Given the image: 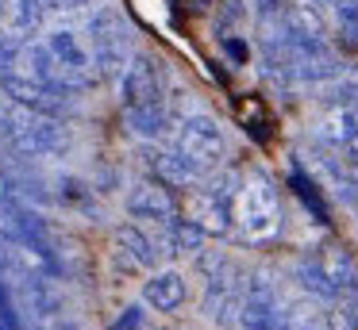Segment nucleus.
<instances>
[{
  "mask_svg": "<svg viewBox=\"0 0 358 330\" xmlns=\"http://www.w3.org/2000/svg\"><path fill=\"white\" fill-rule=\"evenodd\" d=\"M85 43H89V54H93V66L101 73V81H116L124 77L127 61L135 58V31L131 23L124 20V12L112 4L96 8L85 23Z\"/></svg>",
  "mask_w": 358,
  "mask_h": 330,
  "instance_id": "3",
  "label": "nucleus"
},
{
  "mask_svg": "<svg viewBox=\"0 0 358 330\" xmlns=\"http://www.w3.org/2000/svg\"><path fill=\"white\" fill-rule=\"evenodd\" d=\"M204 242H208V234L193 219H185V215L166 223V253H189V257H196L204 250Z\"/></svg>",
  "mask_w": 358,
  "mask_h": 330,
  "instance_id": "16",
  "label": "nucleus"
},
{
  "mask_svg": "<svg viewBox=\"0 0 358 330\" xmlns=\"http://www.w3.org/2000/svg\"><path fill=\"white\" fill-rule=\"evenodd\" d=\"M20 43H24V38H12V35H4V31H0V69L12 61V54H16Z\"/></svg>",
  "mask_w": 358,
  "mask_h": 330,
  "instance_id": "23",
  "label": "nucleus"
},
{
  "mask_svg": "<svg viewBox=\"0 0 358 330\" xmlns=\"http://www.w3.org/2000/svg\"><path fill=\"white\" fill-rule=\"evenodd\" d=\"M120 104H124V112L170 104V73H166L162 58L139 50L127 61L124 77H120Z\"/></svg>",
  "mask_w": 358,
  "mask_h": 330,
  "instance_id": "4",
  "label": "nucleus"
},
{
  "mask_svg": "<svg viewBox=\"0 0 358 330\" xmlns=\"http://www.w3.org/2000/svg\"><path fill=\"white\" fill-rule=\"evenodd\" d=\"M143 299H147L155 311L173 315L189 299V284H185V276H181L178 269H162V273H155L147 284H143Z\"/></svg>",
  "mask_w": 358,
  "mask_h": 330,
  "instance_id": "14",
  "label": "nucleus"
},
{
  "mask_svg": "<svg viewBox=\"0 0 358 330\" xmlns=\"http://www.w3.org/2000/svg\"><path fill=\"white\" fill-rule=\"evenodd\" d=\"M293 184H296V196L312 207V215H316L320 223H327V207H324V200H320V192H316V181H304L301 173H293Z\"/></svg>",
  "mask_w": 358,
  "mask_h": 330,
  "instance_id": "19",
  "label": "nucleus"
},
{
  "mask_svg": "<svg viewBox=\"0 0 358 330\" xmlns=\"http://www.w3.org/2000/svg\"><path fill=\"white\" fill-rule=\"evenodd\" d=\"M285 330H331V311L320 296H296L285 303Z\"/></svg>",
  "mask_w": 358,
  "mask_h": 330,
  "instance_id": "15",
  "label": "nucleus"
},
{
  "mask_svg": "<svg viewBox=\"0 0 358 330\" xmlns=\"http://www.w3.org/2000/svg\"><path fill=\"white\" fill-rule=\"evenodd\" d=\"M296 280H301V288L308 292V296H320V299H335L339 303V292H335V284L324 276V269H320V261L312 257H301L296 261Z\"/></svg>",
  "mask_w": 358,
  "mask_h": 330,
  "instance_id": "18",
  "label": "nucleus"
},
{
  "mask_svg": "<svg viewBox=\"0 0 358 330\" xmlns=\"http://www.w3.org/2000/svg\"><path fill=\"white\" fill-rule=\"evenodd\" d=\"M70 142V127L58 115L35 112V107L16 104V100L0 112V146L12 158H62Z\"/></svg>",
  "mask_w": 358,
  "mask_h": 330,
  "instance_id": "1",
  "label": "nucleus"
},
{
  "mask_svg": "<svg viewBox=\"0 0 358 330\" xmlns=\"http://www.w3.org/2000/svg\"><path fill=\"white\" fill-rule=\"evenodd\" d=\"M243 284H247V280H235V284H204V299H201L204 319H212L216 327H224V330H235V327H239Z\"/></svg>",
  "mask_w": 358,
  "mask_h": 330,
  "instance_id": "12",
  "label": "nucleus"
},
{
  "mask_svg": "<svg viewBox=\"0 0 358 330\" xmlns=\"http://www.w3.org/2000/svg\"><path fill=\"white\" fill-rule=\"evenodd\" d=\"M43 43H47L50 58H55V81L58 84H66V89H73V92H85L101 81V73H96V66H93V54H89V43L78 31H66V27L47 31Z\"/></svg>",
  "mask_w": 358,
  "mask_h": 330,
  "instance_id": "6",
  "label": "nucleus"
},
{
  "mask_svg": "<svg viewBox=\"0 0 358 330\" xmlns=\"http://www.w3.org/2000/svg\"><path fill=\"white\" fill-rule=\"evenodd\" d=\"M231 215H235L239 238H247V242H270V238H278L281 200H278L273 181L262 173V169L243 173V184H239V196H235V204H231Z\"/></svg>",
  "mask_w": 358,
  "mask_h": 330,
  "instance_id": "2",
  "label": "nucleus"
},
{
  "mask_svg": "<svg viewBox=\"0 0 358 330\" xmlns=\"http://www.w3.org/2000/svg\"><path fill=\"white\" fill-rule=\"evenodd\" d=\"M185 219H193L208 238H227L235 230L231 204H227V200H220V196H212L204 184H201V188H189L185 192Z\"/></svg>",
  "mask_w": 358,
  "mask_h": 330,
  "instance_id": "8",
  "label": "nucleus"
},
{
  "mask_svg": "<svg viewBox=\"0 0 358 330\" xmlns=\"http://www.w3.org/2000/svg\"><path fill=\"white\" fill-rule=\"evenodd\" d=\"M173 150L185 153L204 177L216 173L227 158V138H224V127L208 115H185V119L173 127Z\"/></svg>",
  "mask_w": 358,
  "mask_h": 330,
  "instance_id": "5",
  "label": "nucleus"
},
{
  "mask_svg": "<svg viewBox=\"0 0 358 330\" xmlns=\"http://www.w3.org/2000/svg\"><path fill=\"white\" fill-rule=\"evenodd\" d=\"M50 12H81V8H89L93 0H47Z\"/></svg>",
  "mask_w": 358,
  "mask_h": 330,
  "instance_id": "24",
  "label": "nucleus"
},
{
  "mask_svg": "<svg viewBox=\"0 0 358 330\" xmlns=\"http://www.w3.org/2000/svg\"><path fill=\"white\" fill-rule=\"evenodd\" d=\"M0 89H4L8 100H16V104L58 115V119H70V115L78 112V92L66 89V84H39V81H24V77L0 73Z\"/></svg>",
  "mask_w": 358,
  "mask_h": 330,
  "instance_id": "7",
  "label": "nucleus"
},
{
  "mask_svg": "<svg viewBox=\"0 0 358 330\" xmlns=\"http://www.w3.org/2000/svg\"><path fill=\"white\" fill-rule=\"evenodd\" d=\"M339 161H343V173H347L350 184H358V135L350 142L339 146Z\"/></svg>",
  "mask_w": 358,
  "mask_h": 330,
  "instance_id": "21",
  "label": "nucleus"
},
{
  "mask_svg": "<svg viewBox=\"0 0 358 330\" xmlns=\"http://www.w3.org/2000/svg\"><path fill=\"white\" fill-rule=\"evenodd\" d=\"M124 207H127L131 219H150V223H158V227L178 219V200L170 196V184H162V181H139L127 192Z\"/></svg>",
  "mask_w": 358,
  "mask_h": 330,
  "instance_id": "9",
  "label": "nucleus"
},
{
  "mask_svg": "<svg viewBox=\"0 0 358 330\" xmlns=\"http://www.w3.org/2000/svg\"><path fill=\"white\" fill-rule=\"evenodd\" d=\"M143 327H147V311H143L139 303L124 307V315H120V319L112 322V330H143Z\"/></svg>",
  "mask_w": 358,
  "mask_h": 330,
  "instance_id": "22",
  "label": "nucleus"
},
{
  "mask_svg": "<svg viewBox=\"0 0 358 330\" xmlns=\"http://www.w3.org/2000/svg\"><path fill=\"white\" fill-rule=\"evenodd\" d=\"M143 165L155 173V181L170 184V188H193V184L204 181L201 169H196L185 153L173 150V146L170 150H162V146H147V150H143Z\"/></svg>",
  "mask_w": 358,
  "mask_h": 330,
  "instance_id": "10",
  "label": "nucleus"
},
{
  "mask_svg": "<svg viewBox=\"0 0 358 330\" xmlns=\"http://www.w3.org/2000/svg\"><path fill=\"white\" fill-rule=\"evenodd\" d=\"M50 15L47 0H0V31L12 38H31Z\"/></svg>",
  "mask_w": 358,
  "mask_h": 330,
  "instance_id": "11",
  "label": "nucleus"
},
{
  "mask_svg": "<svg viewBox=\"0 0 358 330\" xmlns=\"http://www.w3.org/2000/svg\"><path fill=\"white\" fill-rule=\"evenodd\" d=\"M331 8H335V20H339V31L358 43V0H335Z\"/></svg>",
  "mask_w": 358,
  "mask_h": 330,
  "instance_id": "20",
  "label": "nucleus"
},
{
  "mask_svg": "<svg viewBox=\"0 0 358 330\" xmlns=\"http://www.w3.org/2000/svg\"><path fill=\"white\" fill-rule=\"evenodd\" d=\"M235 330H239V327H235Z\"/></svg>",
  "mask_w": 358,
  "mask_h": 330,
  "instance_id": "25",
  "label": "nucleus"
},
{
  "mask_svg": "<svg viewBox=\"0 0 358 330\" xmlns=\"http://www.w3.org/2000/svg\"><path fill=\"white\" fill-rule=\"evenodd\" d=\"M116 242H120V250H124L139 269H155L158 257L166 253V250H158V246L150 242V238L143 234L139 227H120V230H116Z\"/></svg>",
  "mask_w": 358,
  "mask_h": 330,
  "instance_id": "17",
  "label": "nucleus"
},
{
  "mask_svg": "<svg viewBox=\"0 0 358 330\" xmlns=\"http://www.w3.org/2000/svg\"><path fill=\"white\" fill-rule=\"evenodd\" d=\"M312 257L320 261V269H324V276L335 284V292H339V299H347V296H358V265H355V257H350L343 246H335V242H327V246H320Z\"/></svg>",
  "mask_w": 358,
  "mask_h": 330,
  "instance_id": "13",
  "label": "nucleus"
}]
</instances>
